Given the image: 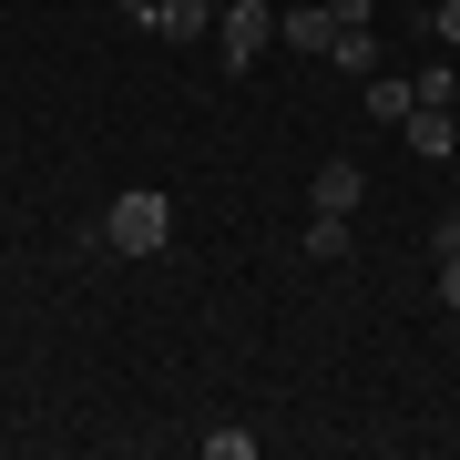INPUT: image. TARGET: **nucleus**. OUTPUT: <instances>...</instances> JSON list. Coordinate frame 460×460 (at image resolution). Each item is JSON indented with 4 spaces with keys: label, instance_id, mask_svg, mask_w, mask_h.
<instances>
[{
    "label": "nucleus",
    "instance_id": "6",
    "mask_svg": "<svg viewBox=\"0 0 460 460\" xmlns=\"http://www.w3.org/2000/svg\"><path fill=\"white\" fill-rule=\"evenodd\" d=\"M328 62H338V72H358V83H368V72H378V31H368V21H348V31L328 41Z\"/></svg>",
    "mask_w": 460,
    "mask_h": 460
},
{
    "label": "nucleus",
    "instance_id": "9",
    "mask_svg": "<svg viewBox=\"0 0 460 460\" xmlns=\"http://www.w3.org/2000/svg\"><path fill=\"white\" fill-rule=\"evenodd\" d=\"M205 460H256V429H205Z\"/></svg>",
    "mask_w": 460,
    "mask_h": 460
},
{
    "label": "nucleus",
    "instance_id": "12",
    "mask_svg": "<svg viewBox=\"0 0 460 460\" xmlns=\"http://www.w3.org/2000/svg\"><path fill=\"white\" fill-rule=\"evenodd\" d=\"M378 11V0H328V21H338V31H348V21H368Z\"/></svg>",
    "mask_w": 460,
    "mask_h": 460
},
{
    "label": "nucleus",
    "instance_id": "5",
    "mask_svg": "<svg viewBox=\"0 0 460 460\" xmlns=\"http://www.w3.org/2000/svg\"><path fill=\"white\" fill-rule=\"evenodd\" d=\"M296 256H307V266H348V215H307Z\"/></svg>",
    "mask_w": 460,
    "mask_h": 460
},
{
    "label": "nucleus",
    "instance_id": "2",
    "mask_svg": "<svg viewBox=\"0 0 460 460\" xmlns=\"http://www.w3.org/2000/svg\"><path fill=\"white\" fill-rule=\"evenodd\" d=\"M266 41H277V11H266V0H226V11H215V51H226V72H246Z\"/></svg>",
    "mask_w": 460,
    "mask_h": 460
},
{
    "label": "nucleus",
    "instance_id": "1",
    "mask_svg": "<svg viewBox=\"0 0 460 460\" xmlns=\"http://www.w3.org/2000/svg\"><path fill=\"white\" fill-rule=\"evenodd\" d=\"M164 235H174V195H154V184L113 195V215H102V246L113 256H164Z\"/></svg>",
    "mask_w": 460,
    "mask_h": 460
},
{
    "label": "nucleus",
    "instance_id": "13",
    "mask_svg": "<svg viewBox=\"0 0 460 460\" xmlns=\"http://www.w3.org/2000/svg\"><path fill=\"white\" fill-rule=\"evenodd\" d=\"M215 11H226V0H215Z\"/></svg>",
    "mask_w": 460,
    "mask_h": 460
},
{
    "label": "nucleus",
    "instance_id": "10",
    "mask_svg": "<svg viewBox=\"0 0 460 460\" xmlns=\"http://www.w3.org/2000/svg\"><path fill=\"white\" fill-rule=\"evenodd\" d=\"M440 307L460 317V246H440Z\"/></svg>",
    "mask_w": 460,
    "mask_h": 460
},
{
    "label": "nucleus",
    "instance_id": "8",
    "mask_svg": "<svg viewBox=\"0 0 460 460\" xmlns=\"http://www.w3.org/2000/svg\"><path fill=\"white\" fill-rule=\"evenodd\" d=\"M410 102H420V83H389V72H368V113H378V123H410Z\"/></svg>",
    "mask_w": 460,
    "mask_h": 460
},
{
    "label": "nucleus",
    "instance_id": "11",
    "mask_svg": "<svg viewBox=\"0 0 460 460\" xmlns=\"http://www.w3.org/2000/svg\"><path fill=\"white\" fill-rule=\"evenodd\" d=\"M429 31H440V41L460 51V0H440V11H429Z\"/></svg>",
    "mask_w": 460,
    "mask_h": 460
},
{
    "label": "nucleus",
    "instance_id": "3",
    "mask_svg": "<svg viewBox=\"0 0 460 460\" xmlns=\"http://www.w3.org/2000/svg\"><path fill=\"white\" fill-rule=\"evenodd\" d=\"M399 133H410L420 164H450V154H460V113H450V102H410V123H399Z\"/></svg>",
    "mask_w": 460,
    "mask_h": 460
},
{
    "label": "nucleus",
    "instance_id": "7",
    "mask_svg": "<svg viewBox=\"0 0 460 460\" xmlns=\"http://www.w3.org/2000/svg\"><path fill=\"white\" fill-rule=\"evenodd\" d=\"M277 41H296V51H328V41H338V21H328V11H277Z\"/></svg>",
    "mask_w": 460,
    "mask_h": 460
},
{
    "label": "nucleus",
    "instance_id": "4",
    "mask_svg": "<svg viewBox=\"0 0 460 460\" xmlns=\"http://www.w3.org/2000/svg\"><path fill=\"white\" fill-rule=\"evenodd\" d=\"M307 195H317V215H358L368 174H358V164H348V154H338V164H317V184H307Z\"/></svg>",
    "mask_w": 460,
    "mask_h": 460
}]
</instances>
